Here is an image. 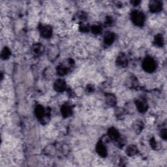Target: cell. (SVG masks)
Instances as JSON below:
<instances>
[{
	"instance_id": "1",
	"label": "cell",
	"mask_w": 167,
	"mask_h": 167,
	"mask_svg": "<svg viewBox=\"0 0 167 167\" xmlns=\"http://www.w3.org/2000/svg\"><path fill=\"white\" fill-rule=\"evenodd\" d=\"M131 20L136 26H142L145 22V15L141 11L134 10L131 13Z\"/></svg>"
},
{
	"instance_id": "2",
	"label": "cell",
	"mask_w": 167,
	"mask_h": 167,
	"mask_svg": "<svg viewBox=\"0 0 167 167\" xmlns=\"http://www.w3.org/2000/svg\"><path fill=\"white\" fill-rule=\"evenodd\" d=\"M142 68L146 72L153 73L156 69V63L154 59L151 57H146L142 61Z\"/></svg>"
},
{
	"instance_id": "3",
	"label": "cell",
	"mask_w": 167,
	"mask_h": 167,
	"mask_svg": "<svg viewBox=\"0 0 167 167\" xmlns=\"http://www.w3.org/2000/svg\"><path fill=\"white\" fill-rule=\"evenodd\" d=\"M39 30L41 35L44 38H50L52 35V28L49 25H40Z\"/></svg>"
},
{
	"instance_id": "4",
	"label": "cell",
	"mask_w": 167,
	"mask_h": 167,
	"mask_svg": "<svg viewBox=\"0 0 167 167\" xmlns=\"http://www.w3.org/2000/svg\"><path fill=\"white\" fill-rule=\"evenodd\" d=\"M137 110L141 113L146 112L148 110V103L144 98H139L135 101Z\"/></svg>"
},
{
	"instance_id": "5",
	"label": "cell",
	"mask_w": 167,
	"mask_h": 167,
	"mask_svg": "<svg viewBox=\"0 0 167 167\" xmlns=\"http://www.w3.org/2000/svg\"><path fill=\"white\" fill-rule=\"evenodd\" d=\"M149 8L152 13H158L162 9V3L159 0H153L150 2Z\"/></svg>"
},
{
	"instance_id": "6",
	"label": "cell",
	"mask_w": 167,
	"mask_h": 167,
	"mask_svg": "<svg viewBox=\"0 0 167 167\" xmlns=\"http://www.w3.org/2000/svg\"><path fill=\"white\" fill-rule=\"evenodd\" d=\"M45 52V47L40 43L35 44L31 47V53L35 57H39Z\"/></svg>"
},
{
	"instance_id": "7",
	"label": "cell",
	"mask_w": 167,
	"mask_h": 167,
	"mask_svg": "<svg viewBox=\"0 0 167 167\" xmlns=\"http://www.w3.org/2000/svg\"><path fill=\"white\" fill-rule=\"evenodd\" d=\"M128 64V60L124 53H120L116 59V65L120 67H125Z\"/></svg>"
},
{
	"instance_id": "8",
	"label": "cell",
	"mask_w": 167,
	"mask_h": 167,
	"mask_svg": "<svg viewBox=\"0 0 167 167\" xmlns=\"http://www.w3.org/2000/svg\"><path fill=\"white\" fill-rule=\"evenodd\" d=\"M59 55V49L57 46H50V49L48 52V57H49V59L51 61L55 60L58 57Z\"/></svg>"
},
{
	"instance_id": "9",
	"label": "cell",
	"mask_w": 167,
	"mask_h": 167,
	"mask_svg": "<svg viewBox=\"0 0 167 167\" xmlns=\"http://www.w3.org/2000/svg\"><path fill=\"white\" fill-rule=\"evenodd\" d=\"M96 151L97 153L102 157H105L107 155V150L105 144L101 140H99L96 146Z\"/></svg>"
},
{
	"instance_id": "10",
	"label": "cell",
	"mask_w": 167,
	"mask_h": 167,
	"mask_svg": "<svg viewBox=\"0 0 167 167\" xmlns=\"http://www.w3.org/2000/svg\"><path fill=\"white\" fill-rule=\"evenodd\" d=\"M54 87V90L58 92H63L66 89V83L62 79H58L55 82Z\"/></svg>"
},
{
	"instance_id": "11",
	"label": "cell",
	"mask_w": 167,
	"mask_h": 167,
	"mask_svg": "<svg viewBox=\"0 0 167 167\" xmlns=\"http://www.w3.org/2000/svg\"><path fill=\"white\" fill-rule=\"evenodd\" d=\"M108 136L111 140L114 141H118L120 138V134L119 133L118 131L114 127H111L109 129Z\"/></svg>"
},
{
	"instance_id": "12",
	"label": "cell",
	"mask_w": 167,
	"mask_h": 167,
	"mask_svg": "<svg viewBox=\"0 0 167 167\" xmlns=\"http://www.w3.org/2000/svg\"><path fill=\"white\" fill-rule=\"evenodd\" d=\"M61 112L63 117L64 118H68L71 116L73 114V109L72 107H71L68 104H65L63 105L61 107Z\"/></svg>"
},
{
	"instance_id": "13",
	"label": "cell",
	"mask_w": 167,
	"mask_h": 167,
	"mask_svg": "<svg viewBox=\"0 0 167 167\" xmlns=\"http://www.w3.org/2000/svg\"><path fill=\"white\" fill-rule=\"evenodd\" d=\"M35 115H36L37 118L39 119L40 120H41L42 119L46 116V111L42 106L37 105L36 107H35Z\"/></svg>"
},
{
	"instance_id": "14",
	"label": "cell",
	"mask_w": 167,
	"mask_h": 167,
	"mask_svg": "<svg viewBox=\"0 0 167 167\" xmlns=\"http://www.w3.org/2000/svg\"><path fill=\"white\" fill-rule=\"evenodd\" d=\"M106 102L110 106H114L116 104V97L112 93H107L106 95Z\"/></svg>"
},
{
	"instance_id": "15",
	"label": "cell",
	"mask_w": 167,
	"mask_h": 167,
	"mask_svg": "<svg viewBox=\"0 0 167 167\" xmlns=\"http://www.w3.org/2000/svg\"><path fill=\"white\" fill-rule=\"evenodd\" d=\"M114 40H115V34L111 32L106 33L104 37V39H103L105 44H106V45H110L111 44L113 43Z\"/></svg>"
},
{
	"instance_id": "16",
	"label": "cell",
	"mask_w": 167,
	"mask_h": 167,
	"mask_svg": "<svg viewBox=\"0 0 167 167\" xmlns=\"http://www.w3.org/2000/svg\"><path fill=\"white\" fill-rule=\"evenodd\" d=\"M138 152L137 147L136 146L134 145H131L127 147V148L126 149V153L127 154V156H134L136 155Z\"/></svg>"
},
{
	"instance_id": "17",
	"label": "cell",
	"mask_w": 167,
	"mask_h": 167,
	"mask_svg": "<svg viewBox=\"0 0 167 167\" xmlns=\"http://www.w3.org/2000/svg\"><path fill=\"white\" fill-rule=\"evenodd\" d=\"M56 72L60 76H64L69 72V68L63 65H59L57 67Z\"/></svg>"
},
{
	"instance_id": "18",
	"label": "cell",
	"mask_w": 167,
	"mask_h": 167,
	"mask_svg": "<svg viewBox=\"0 0 167 167\" xmlns=\"http://www.w3.org/2000/svg\"><path fill=\"white\" fill-rule=\"evenodd\" d=\"M153 43L155 44V45H156L157 46L161 47L163 46L164 39H163V37H162V35L161 34H158V35H156L154 38Z\"/></svg>"
},
{
	"instance_id": "19",
	"label": "cell",
	"mask_w": 167,
	"mask_h": 167,
	"mask_svg": "<svg viewBox=\"0 0 167 167\" xmlns=\"http://www.w3.org/2000/svg\"><path fill=\"white\" fill-rule=\"evenodd\" d=\"M133 128L135 132L140 133L142 131L143 128H144V124H143L142 121H135L133 124Z\"/></svg>"
},
{
	"instance_id": "20",
	"label": "cell",
	"mask_w": 167,
	"mask_h": 167,
	"mask_svg": "<svg viewBox=\"0 0 167 167\" xmlns=\"http://www.w3.org/2000/svg\"><path fill=\"white\" fill-rule=\"evenodd\" d=\"M90 30L93 34L98 35L101 33L102 27L99 25H93L90 27Z\"/></svg>"
},
{
	"instance_id": "21",
	"label": "cell",
	"mask_w": 167,
	"mask_h": 167,
	"mask_svg": "<svg viewBox=\"0 0 167 167\" xmlns=\"http://www.w3.org/2000/svg\"><path fill=\"white\" fill-rule=\"evenodd\" d=\"M11 51L10 50L8 49L7 47H5L2 50V58L3 59H7L10 57L11 55Z\"/></svg>"
},
{
	"instance_id": "22",
	"label": "cell",
	"mask_w": 167,
	"mask_h": 167,
	"mask_svg": "<svg viewBox=\"0 0 167 167\" xmlns=\"http://www.w3.org/2000/svg\"><path fill=\"white\" fill-rule=\"evenodd\" d=\"M79 29H80L82 32H87V31H90V27L89 24H85L80 23Z\"/></svg>"
},
{
	"instance_id": "23",
	"label": "cell",
	"mask_w": 167,
	"mask_h": 167,
	"mask_svg": "<svg viewBox=\"0 0 167 167\" xmlns=\"http://www.w3.org/2000/svg\"><path fill=\"white\" fill-rule=\"evenodd\" d=\"M114 22V20L112 19V18L110 17V16H109V17H107L106 18V20H105V25L107 26H112V24Z\"/></svg>"
},
{
	"instance_id": "24",
	"label": "cell",
	"mask_w": 167,
	"mask_h": 167,
	"mask_svg": "<svg viewBox=\"0 0 167 167\" xmlns=\"http://www.w3.org/2000/svg\"><path fill=\"white\" fill-rule=\"evenodd\" d=\"M161 137H162V139L164 140H166L167 138V132H166V129H162L161 131Z\"/></svg>"
},
{
	"instance_id": "25",
	"label": "cell",
	"mask_w": 167,
	"mask_h": 167,
	"mask_svg": "<svg viewBox=\"0 0 167 167\" xmlns=\"http://www.w3.org/2000/svg\"><path fill=\"white\" fill-rule=\"evenodd\" d=\"M78 17L80 19L82 20H86L87 19V14L84 13V12H81V13L78 14Z\"/></svg>"
},
{
	"instance_id": "26",
	"label": "cell",
	"mask_w": 167,
	"mask_h": 167,
	"mask_svg": "<svg viewBox=\"0 0 167 167\" xmlns=\"http://www.w3.org/2000/svg\"><path fill=\"white\" fill-rule=\"evenodd\" d=\"M95 90V87L93 85H91V84H90V85H87V87H86V90L87 92H89V93H91V92H93V91H94Z\"/></svg>"
},
{
	"instance_id": "27",
	"label": "cell",
	"mask_w": 167,
	"mask_h": 167,
	"mask_svg": "<svg viewBox=\"0 0 167 167\" xmlns=\"http://www.w3.org/2000/svg\"><path fill=\"white\" fill-rule=\"evenodd\" d=\"M150 145H151V146L153 148H156V147L157 146V143H156V140H155L154 138H151V140H150Z\"/></svg>"
},
{
	"instance_id": "28",
	"label": "cell",
	"mask_w": 167,
	"mask_h": 167,
	"mask_svg": "<svg viewBox=\"0 0 167 167\" xmlns=\"http://www.w3.org/2000/svg\"><path fill=\"white\" fill-rule=\"evenodd\" d=\"M131 3H132L134 6H137L138 4L140 3V1H135V0H134V1H132Z\"/></svg>"
}]
</instances>
